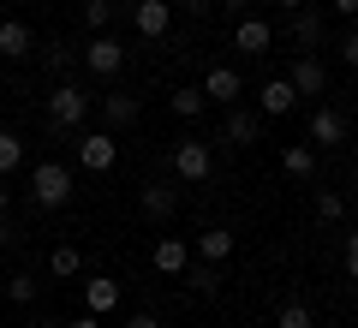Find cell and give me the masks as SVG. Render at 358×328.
Wrapping results in <instances>:
<instances>
[{"mask_svg":"<svg viewBox=\"0 0 358 328\" xmlns=\"http://www.w3.org/2000/svg\"><path fill=\"white\" fill-rule=\"evenodd\" d=\"M42 66H48L54 78L72 72V66H78V48H72V42H48V48H42Z\"/></svg>","mask_w":358,"mask_h":328,"instance_id":"obj_25","label":"cell"},{"mask_svg":"<svg viewBox=\"0 0 358 328\" xmlns=\"http://www.w3.org/2000/svg\"><path fill=\"white\" fill-rule=\"evenodd\" d=\"M346 280H352V287H358V233H352V239H346Z\"/></svg>","mask_w":358,"mask_h":328,"instance_id":"obj_32","label":"cell"},{"mask_svg":"<svg viewBox=\"0 0 358 328\" xmlns=\"http://www.w3.org/2000/svg\"><path fill=\"white\" fill-rule=\"evenodd\" d=\"M66 328H102V316H90V311H84L78 322H66Z\"/></svg>","mask_w":358,"mask_h":328,"instance_id":"obj_37","label":"cell"},{"mask_svg":"<svg viewBox=\"0 0 358 328\" xmlns=\"http://www.w3.org/2000/svg\"><path fill=\"white\" fill-rule=\"evenodd\" d=\"M30 328H60V322H30Z\"/></svg>","mask_w":358,"mask_h":328,"instance_id":"obj_40","label":"cell"},{"mask_svg":"<svg viewBox=\"0 0 358 328\" xmlns=\"http://www.w3.org/2000/svg\"><path fill=\"white\" fill-rule=\"evenodd\" d=\"M13 209V185H6V179H0V215Z\"/></svg>","mask_w":358,"mask_h":328,"instance_id":"obj_38","label":"cell"},{"mask_svg":"<svg viewBox=\"0 0 358 328\" xmlns=\"http://www.w3.org/2000/svg\"><path fill=\"white\" fill-rule=\"evenodd\" d=\"M150 263H155V275H185V269H192V245L185 239H155Z\"/></svg>","mask_w":358,"mask_h":328,"instance_id":"obj_15","label":"cell"},{"mask_svg":"<svg viewBox=\"0 0 358 328\" xmlns=\"http://www.w3.org/2000/svg\"><path fill=\"white\" fill-rule=\"evenodd\" d=\"M48 275H54V280H78V275H84L78 245H54V251H48Z\"/></svg>","mask_w":358,"mask_h":328,"instance_id":"obj_21","label":"cell"},{"mask_svg":"<svg viewBox=\"0 0 358 328\" xmlns=\"http://www.w3.org/2000/svg\"><path fill=\"white\" fill-rule=\"evenodd\" d=\"M24 167V138L18 131H0V179H13Z\"/></svg>","mask_w":358,"mask_h":328,"instance_id":"obj_23","label":"cell"},{"mask_svg":"<svg viewBox=\"0 0 358 328\" xmlns=\"http://www.w3.org/2000/svg\"><path fill=\"white\" fill-rule=\"evenodd\" d=\"M341 143H346V114L322 101L317 114H310V150H341Z\"/></svg>","mask_w":358,"mask_h":328,"instance_id":"obj_9","label":"cell"},{"mask_svg":"<svg viewBox=\"0 0 358 328\" xmlns=\"http://www.w3.org/2000/svg\"><path fill=\"white\" fill-rule=\"evenodd\" d=\"M233 245H239V239H233V233L227 227H203V233H197V263H227V257H233Z\"/></svg>","mask_w":358,"mask_h":328,"instance_id":"obj_19","label":"cell"},{"mask_svg":"<svg viewBox=\"0 0 358 328\" xmlns=\"http://www.w3.org/2000/svg\"><path fill=\"white\" fill-rule=\"evenodd\" d=\"M138 209L150 215V221H167V215L179 209V185H173V179H150L143 197H138Z\"/></svg>","mask_w":358,"mask_h":328,"instance_id":"obj_13","label":"cell"},{"mask_svg":"<svg viewBox=\"0 0 358 328\" xmlns=\"http://www.w3.org/2000/svg\"><path fill=\"white\" fill-rule=\"evenodd\" d=\"M84 24L90 30H114V0H84Z\"/></svg>","mask_w":358,"mask_h":328,"instance_id":"obj_27","label":"cell"},{"mask_svg":"<svg viewBox=\"0 0 358 328\" xmlns=\"http://www.w3.org/2000/svg\"><path fill=\"white\" fill-rule=\"evenodd\" d=\"M281 167L293 179H317V150H310V143H287L281 150Z\"/></svg>","mask_w":358,"mask_h":328,"instance_id":"obj_20","label":"cell"},{"mask_svg":"<svg viewBox=\"0 0 358 328\" xmlns=\"http://www.w3.org/2000/svg\"><path fill=\"white\" fill-rule=\"evenodd\" d=\"M90 108H96V96H90V90H78V84H54V96H48V126L60 131H78L90 120Z\"/></svg>","mask_w":358,"mask_h":328,"instance_id":"obj_2","label":"cell"},{"mask_svg":"<svg viewBox=\"0 0 358 328\" xmlns=\"http://www.w3.org/2000/svg\"><path fill=\"white\" fill-rule=\"evenodd\" d=\"M120 292H126V287H120L114 275H90V280H84V311H90V316L120 311Z\"/></svg>","mask_w":358,"mask_h":328,"instance_id":"obj_12","label":"cell"},{"mask_svg":"<svg viewBox=\"0 0 358 328\" xmlns=\"http://www.w3.org/2000/svg\"><path fill=\"white\" fill-rule=\"evenodd\" d=\"M173 13H185L192 24H209V13H215V0H173Z\"/></svg>","mask_w":358,"mask_h":328,"instance_id":"obj_30","label":"cell"},{"mask_svg":"<svg viewBox=\"0 0 358 328\" xmlns=\"http://www.w3.org/2000/svg\"><path fill=\"white\" fill-rule=\"evenodd\" d=\"M102 114H108V131H126V126H138V96H126V90H108L102 96Z\"/></svg>","mask_w":358,"mask_h":328,"instance_id":"obj_18","label":"cell"},{"mask_svg":"<svg viewBox=\"0 0 358 328\" xmlns=\"http://www.w3.org/2000/svg\"><path fill=\"white\" fill-rule=\"evenodd\" d=\"M287 84H293L299 96H322V90H329V66H322L317 54H299L293 72H287Z\"/></svg>","mask_w":358,"mask_h":328,"instance_id":"obj_11","label":"cell"},{"mask_svg":"<svg viewBox=\"0 0 358 328\" xmlns=\"http://www.w3.org/2000/svg\"><path fill=\"white\" fill-rule=\"evenodd\" d=\"M221 131H227V143H239V150H251V143L263 138V120H257L251 108H239V101H233V108H227V126H221Z\"/></svg>","mask_w":358,"mask_h":328,"instance_id":"obj_16","label":"cell"},{"mask_svg":"<svg viewBox=\"0 0 358 328\" xmlns=\"http://www.w3.org/2000/svg\"><path fill=\"white\" fill-rule=\"evenodd\" d=\"M275 328H317V316H310V304H299V299H287L281 311H275Z\"/></svg>","mask_w":358,"mask_h":328,"instance_id":"obj_26","label":"cell"},{"mask_svg":"<svg viewBox=\"0 0 358 328\" xmlns=\"http://www.w3.org/2000/svg\"><path fill=\"white\" fill-rule=\"evenodd\" d=\"M30 203H36V209H66V203H72V167L36 162L30 167Z\"/></svg>","mask_w":358,"mask_h":328,"instance_id":"obj_1","label":"cell"},{"mask_svg":"<svg viewBox=\"0 0 358 328\" xmlns=\"http://www.w3.org/2000/svg\"><path fill=\"white\" fill-rule=\"evenodd\" d=\"M317 221H346V197L341 191H317Z\"/></svg>","mask_w":358,"mask_h":328,"instance_id":"obj_28","label":"cell"},{"mask_svg":"<svg viewBox=\"0 0 358 328\" xmlns=\"http://www.w3.org/2000/svg\"><path fill=\"white\" fill-rule=\"evenodd\" d=\"M257 108H263L268 120H281V114H293V108H299V90L287 84V78H268V84L257 90Z\"/></svg>","mask_w":358,"mask_h":328,"instance_id":"obj_14","label":"cell"},{"mask_svg":"<svg viewBox=\"0 0 358 328\" xmlns=\"http://www.w3.org/2000/svg\"><path fill=\"white\" fill-rule=\"evenodd\" d=\"M126 328H162V322H155L150 311H131V316H126Z\"/></svg>","mask_w":358,"mask_h":328,"instance_id":"obj_34","label":"cell"},{"mask_svg":"<svg viewBox=\"0 0 358 328\" xmlns=\"http://www.w3.org/2000/svg\"><path fill=\"white\" fill-rule=\"evenodd\" d=\"M131 24H138L143 42H162L167 30H173V0H138V6H131Z\"/></svg>","mask_w":358,"mask_h":328,"instance_id":"obj_7","label":"cell"},{"mask_svg":"<svg viewBox=\"0 0 358 328\" xmlns=\"http://www.w3.org/2000/svg\"><path fill=\"white\" fill-rule=\"evenodd\" d=\"M268 42H275V24H268V18H257V13H245L239 24H233V48L239 54H268Z\"/></svg>","mask_w":358,"mask_h":328,"instance_id":"obj_10","label":"cell"},{"mask_svg":"<svg viewBox=\"0 0 358 328\" xmlns=\"http://www.w3.org/2000/svg\"><path fill=\"white\" fill-rule=\"evenodd\" d=\"M209 173H215V150L203 138H179L173 143V179L179 185H203Z\"/></svg>","mask_w":358,"mask_h":328,"instance_id":"obj_4","label":"cell"},{"mask_svg":"<svg viewBox=\"0 0 358 328\" xmlns=\"http://www.w3.org/2000/svg\"><path fill=\"white\" fill-rule=\"evenodd\" d=\"M197 90H203V101H215V108H233V101L245 96V78L233 72V66H209Z\"/></svg>","mask_w":358,"mask_h":328,"instance_id":"obj_8","label":"cell"},{"mask_svg":"<svg viewBox=\"0 0 358 328\" xmlns=\"http://www.w3.org/2000/svg\"><path fill=\"white\" fill-rule=\"evenodd\" d=\"M275 6H281V13H299V6H310V0H275Z\"/></svg>","mask_w":358,"mask_h":328,"instance_id":"obj_39","label":"cell"},{"mask_svg":"<svg viewBox=\"0 0 358 328\" xmlns=\"http://www.w3.org/2000/svg\"><path fill=\"white\" fill-rule=\"evenodd\" d=\"M185 287L203 292V299H215V292H221V269L215 263H192V269H185Z\"/></svg>","mask_w":358,"mask_h":328,"instance_id":"obj_22","label":"cell"},{"mask_svg":"<svg viewBox=\"0 0 358 328\" xmlns=\"http://www.w3.org/2000/svg\"><path fill=\"white\" fill-rule=\"evenodd\" d=\"M30 48H36V36L24 18H0V60H24Z\"/></svg>","mask_w":358,"mask_h":328,"instance_id":"obj_17","label":"cell"},{"mask_svg":"<svg viewBox=\"0 0 358 328\" xmlns=\"http://www.w3.org/2000/svg\"><path fill=\"white\" fill-rule=\"evenodd\" d=\"M203 108H209V101H203V90H197V84H179V90H173V114H179V120H197Z\"/></svg>","mask_w":358,"mask_h":328,"instance_id":"obj_24","label":"cell"},{"mask_svg":"<svg viewBox=\"0 0 358 328\" xmlns=\"http://www.w3.org/2000/svg\"><path fill=\"white\" fill-rule=\"evenodd\" d=\"M36 275H13V280H6V299H13V304H36Z\"/></svg>","mask_w":358,"mask_h":328,"instance_id":"obj_29","label":"cell"},{"mask_svg":"<svg viewBox=\"0 0 358 328\" xmlns=\"http://www.w3.org/2000/svg\"><path fill=\"white\" fill-rule=\"evenodd\" d=\"M287 36H293V48H299V54H317V48H322V36H329V24H322L317 6H299V13H287Z\"/></svg>","mask_w":358,"mask_h":328,"instance_id":"obj_6","label":"cell"},{"mask_svg":"<svg viewBox=\"0 0 358 328\" xmlns=\"http://www.w3.org/2000/svg\"><path fill=\"white\" fill-rule=\"evenodd\" d=\"M6 245H18V227H13V215H0V251Z\"/></svg>","mask_w":358,"mask_h":328,"instance_id":"obj_33","label":"cell"},{"mask_svg":"<svg viewBox=\"0 0 358 328\" xmlns=\"http://www.w3.org/2000/svg\"><path fill=\"white\" fill-rule=\"evenodd\" d=\"M114 162H120L114 131H84V138H78V167H90V173H114Z\"/></svg>","mask_w":358,"mask_h":328,"instance_id":"obj_5","label":"cell"},{"mask_svg":"<svg viewBox=\"0 0 358 328\" xmlns=\"http://www.w3.org/2000/svg\"><path fill=\"white\" fill-rule=\"evenodd\" d=\"M78 66L96 78H120V66H126V42L114 36V30H96V36L78 48Z\"/></svg>","mask_w":358,"mask_h":328,"instance_id":"obj_3","label":"cell"},{"mask_svg":"<svg viewBox=\"0 0 358 328\" xmlns=\"http://www.w3.org/2000/svg\"><path fill=\"white\" fill-rule=\"evenodd\" d=\"M341 60L358 72V30H346V42H341Z\"/></svg>","mask_w":358,"mask_h":328,"instance_id":"obj_31","label":"cell"},{"mask_svg":"<svg viewBox=\"0 0 358 328\" xmlns=\"http://www.w3.org/2000/svg\"><path fill=\"white\" fill-rule=\"evenodd\" d=\"M215 6H227V13H239V18H245V13L257 6V0H215Z\"/></svg>","mask_w":358,"mask_h":328,"instance_id":"obj_35","label":"cell"},{"mask_svg":"<svg viewBox=\"0 0 358 328\" xmlns=\"http://www.w3.org/2000/svg\"><path fill=\"white\" fill-rule=\"evenodd\" d=\"M329 13H341V18H352V13H358V0H329Z\"/></svg>","mask_w":358,"mask_h":328,"instance_id":"obj_36","label":"cell"}]
</instances>
